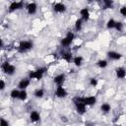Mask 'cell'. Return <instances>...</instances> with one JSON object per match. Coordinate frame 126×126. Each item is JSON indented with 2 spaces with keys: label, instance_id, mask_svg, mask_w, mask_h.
Instances as JSON below:
<instances>
[{
  "label": "cell",
  "instance_id": "1",
  "mask_svg": "<svg viewBox=\"0 0 126 126\" xmlns=\"http://www.w3.org/2000/svg\"><path fill=\"white\" fill-rule=\"evenodd\" d=\"M73 102L76 106V110L79 114H84L87 109V105L84 102V97L83 96H75L73 98Z\"/></svg>",
  "mask_w": 126,
  "mask_h": 126
},
{
  "label": "cell",
  "instance_id": "2",
  "mask_svg": "<svg viewBox=\"0 0 126 126\" xmlns=\"http://www.w3.org/2000/svg\"><path fill=\"white\" fill-rule=\"evenodd\" d=\"M46 72V68L45 67H40L36 70L31 71L29 73V79H34V80H40L42 79V77L44 76Z\"/></svg>",
  "mask_w": 126,
  "mask_h": 126
},
{
  "label": "cell",
  "instance_id": "3",
  "mask_svg": "<svg viewBox=\"0 0 126 126\" xmlns=\"http://www.w3.org/2000/svg\"><path fill=\"white\" fill-rule=\"evenodd\" d=\"M33 46V43L31 40H22L20 41L19 45H18V51L21 53L27 52L29 50H31Z\"/></svg>",
  "mask_w": 126,
  "mask_h": 126
},
{
  "label": "cell",
  "instance_id": "4",
  "mask_svg": "<svg viewBox=\"0 0 126 126\" xmlns=\"http://www.w3.org/2000/svg\"><path fill=\"white\" fill-rule=\"evenodd\" d=\"M1 68H2L3 72L7 75H14V73L16 72V67L9 62H4L1 65Z\"/></svg>",
  "mask_w": 126,
  "mask_h": 126
},
{
  "label": "cell",
  "instance_id": "5",
  "mask_svg": "<svg viewBox=\"0 0 126 126\" xmlns=\"http://www.w3.org/2000/svg\"><path fill=\"white\" fill-rule=\"evenodd\" d=\"M74 37H75L74 32H67V34L65 35V37H63V38L61 39V44H62L63 46H65V47L69 46V45H70V44L73 42Z\"/></svg>",
  "mask_w": 126,
  "mask_h": 126
},
{
  "label": "cell",
  "instance_id": "6",
  "mask_svg": "<svg viewBox=\"0 0 126 126\" xmlns=\"http://www.w3.org/2000/svg\"><path fill=\"white\" fill-rule=\"evenodd\" d=\"M22 8H24V2L23 1H13L9 5V11L10 12H13V11H16V10H19Z\"/></svg>",
  "mask_w": 126,
  "mask_h": 126
},
{
  "label": "cell",
  "instance_id": "7",
  "mask_svg": "<svg viewBox=\"0 0 126 126\" xmlns=\"http://www.w3.org/2000/svg\"><path fill=\"white\" fill-rule=\"evenodd\" d=\"M68 94L67 91L63 88V86H58L55 90V95L59 98H63V97H66Z\"/></svg>",
  "mask_w": 126,
  "mask_h": 126
},
{
  "label": "cell",
  "instance_id": "8",
  "mask_svg": "<svg viewBox=\"0 0 126 126\" xmlns=\"http://www.w3.org/2000/svg\"><path fill=\"white\" fill-rule=\"evenodd\" d=\"M26 9H27L28 14L33 15V14H35L36 11H37V5H36L34 2H31V3H29V4L26 6Z\"/></svg>",
  "mask_w": 126,
  "mask_h": 126
},
{
  "label": "cell",
  "instance_id": "9",
  "mask_svg": "<svg viewBox=\"0 0 126 126\" xmlns=\"http://www.w3.org/2000/svg\"><path fill=\"white\" fill-rule=\"evenodd\" d=\"M31 84V81L29 78H25V79H22L19 83H18V89L19 90H26Z\"/></svg>",
  "mask_w": 126,
  "mask_h": 126
},
{
  "label": "cell",
  "instance_id": "10",
  "mask_svg": "<svg viewBox=\"0 0 126 126\" xmlns=\"http://www.w3.org/2000/svg\"><path fill=\"white\" fill-rule=\"evenodd\" d=\"M53 10L54 12L56 13H64L66 11V6L65 4L61 3V2H58V3H55L53 5Z\"/></svg>",
  "mask_w": 126,
  "mask_h": 126
},
{
  "label": "cell",
  "instance_id": "11",
  "mask_svg": "<svg viewBox=\"0 0 126 126\" xmlns=\"http://www.w3.org/2000/svg\"><path fill=\"white\" fill-rule=\"evenodd\" d=\"M84 102L87 106H91V105H94L95 104L96 102V97L94 96V95H90V96H85L84 97Z\"/></svg>",
  "mask_w": 126,
  "mask_h": 126
},
{
  "label": "cell",
  "instance_id": "12",
  "mask_svg": "<svg viewBox=\"0 0 126 126\" xmlns=\"http://www.w3.org/2000/svg\"><path fill=\"white\" fill-rule=\"evenodd\" d=\"M80 15H81V19L85 22H87L90 19V11L88 8H82L80 10Z\"/></svg>",
  "mask_w": 126,
  "mask_h": 126
},
{
  "label": "cell",
  "instance_id": "13",
  "mask_svg": "<svg viewBox=\"0 0 126 126\" xmlns=\"http://www.w3.org/2000/svg\"><path fill=\"white\" fill-rule=\"evenodd\" d=\"M64 82H65V75L64 74H59V75L54 77V83L57 85V87L58 86H63Z\"/></svg>",
  "mask_w": 126,
  "mask_h": 126
},
{
  "label": "cell",
  "instance_id": "14",
  "mask_svg": "<svg viewBox=\"0 0 126 126\" xmlns=\"http://www.w3.org/2000/svg\"><path fill=\"white\" fill-rule=\"evenodd\" d=\"M107 57L111 60H119L122 57V55H121V53L116 52V51H108L107 52Z\"/></svg>",
  "mask_w": 126,
  "mask_h": 126
},
{
  "label": "cell",
  "instance_id": "15",
  "mask_svg": "<svg viewBox=\"0 0 126 126\" xmlns=\"http://www.w3.org/2000/svg\"><path fill=\"white\" fill-rule=\"evenodd\" d=\"M115 73H116V77H117L118 79H124V78L126 77V70H125V68H123V67H118V68H116Z\"/></svg>",
  "mask_w": 126,
  "mask_h": 126
},
{
  "label": "cell",
  "instance_id": "16",
  "mask_svg": "<svg viewBox=\"0 0 126 126\" xmlns=\"http://www.w3.org/2000/svg\"><path fill=\"white\" fill-rule=\"evenodd\" d=\"M30 119H31V121H32V123L38 122V121L40 120V115H39V113H38L37 111L33 110V111H32L31 114H30Z\"/></svg>",
  "mask_w": 126,
  "mask_h": 126
},
{
  "label": "cell",
  "instance_id": "17",
  "mask_svg": "<svg viewBox=\"0 0 126 126\" xmlns=\"http://www.w3.org/2000/svg\"><path fill=\"white\" fill-rule=\"evenodd\" d=\"M83 57L82 56H75L74 58H73V62H74V64H75V66H77V67H80L82 64H83Z\"/></svg>",
  "mask_w": 126,
  "mask_h": 126
},
{
  "label": "cell",
  "instance_id": "18",
  "mask_svg": "<svg viewBox=\"0 0 126 126\" xmlns=\"http://www.w3.org/2000/svg\"><path fill=\"white\" fill-rule=\"evenodd\" d=\"M62 58L66 61V62H71V60H73V55H72V53H70V52H64V53H62Z\"/></svg>",
  "mask_w": 126,
  "mask_h": 126
},
{
  "label": "cell",
  "instance_id": "19",
  "mask_svg": "<svg viewBox=\"0 0 126 126\" xmlns=\"http://www.w3.org/2000/svg\"><path fill=\"white\" fill-rule=\"evenodd\" d=\"M115 25H116V21L114 19H109L106 23V28L108 30H112V29H115Z\"/></svg>",
  "mask_w": 126,
  "mask_h": 126
},
{
  "label": "cell",
  "instance_id": "20",
  "mask_svg": "<svg viewBox=\"0 0 126 126\" xmlns=\"http://www.w3.org/2000/svg\"><path fill=\"white\" fill-rule=\"evenodd\" d=\"M110 109H111V106H110V104L107 103V102L102 103V104L100 105V110H101L102 112H105V113H106V112H109Z\"/></svg>",
  "mask_w": 126,
  "mask_h": 126
},
{
  "label": "cell",
  "instance_id": "21",
  "mask_svg": "<svg viewBox=\"0 0 126 126\" xmlns=\"http://www.w3.org/2000/svg\"><path fill=\"white\" fill-rule=\"evenodd\" d=\"M82 27H83V20L82 19H77L76 22H75V30L77 32H79V31L82 30Z\"/></svg>",
  "mask_w": 126,
  "mask_h": 126
},
{
  "label": "cell",
  "instance_id": "22",
  "mask_svg": "<svg viewBox=\"0 0 126 126\" xmlns=\"http://www.w3.org/2000/svg\"><path fill=\"white\" fill-rule=\"evenodd\" d=\"M33 95H34L35 97H37V98H41V97L44 95V91H43V89H37V90H35L34 93H33Z\"/></svg>",
  "mask_w": 126,
  "mask_h": 126
},
{
  "label": "cell",
  "instance_id": "23",
  "mask_svg": "<svg viewBox=\"0 0 126 126\" xmlns=\"http://www.w3.org/2000/svg\"><path fill=\"white\" fill-rule=\"evenodd\" d=\"M28 98V93L26 90H22L20 91V94H19V99L20 100H26Z\"/></svg>",
  "mask_w": 126,
  "mask_h": 126
},
{
  "label": "cell",
  "instance_id": "24",
  "mask_svg": "<svg viewBox=\"0 0 126 126\" xmlns=\"http://www.w3.org/2000/svg\"><path fill=\"white\" fill-rule=\"evenodd\" d=\"M19 94H20V91L18 89H14L10 93V96L12 98H19Z\"/></svg>",
  "mask_w": 126,
  "mask_h": 126
},
{
  "label": "cell",
  "instance_id": "25",
  "mask_svg": "<svg viewBox=\"0 0 126 126\" xmlns=\"http://www.w3.org/2000/svg\"><path fill=\"white\" fill-rule=\"evenodd\" d=\"M107 61L106 60H104V59H100V60H98L97 62H96V65L99 67V68H105L106 66H107Z\"/></svg>",
  "mask_w": 126,
  "mask_h": 126
},
{
  "label": "cell",
  "instance_id": "26",
  "mask_svg": "<svg viewBox=\"0 0 126 126\" xmlns=\"http://www.w3.org/2000/svg\"><path fill=\"white\" fill-rule=\"evenodd\" d=\"M112 6H113V1H111V0H104L103 1V7H104V9L112 8Z\"/></svg>",
  "mask_w": 126,
  "mask_h": 126
},
{
  "label": "cell",
  "instance_id": "27",
  "mask_svg": "<svg viewBox=\"0 0 126 126\" xmlns=\"http://www.w3.org/2000/svg\"><path fill=\"white\" fill-rule=\"evenodd\" d=\"M115 30L118 31V32H122V30H123V24H122L121 22H116Z\"/></svg>",
  "mask_w": 126,
  "mask_h": 126
},
{
  "label": "cell",
  "instance_id": "28",
  "mask_svg": "<svg viewBox=\"0 0 126 126\" xmlns=\"http://www.w3.org/2000/svg\"><path fill=\"white\" fill-rule=\"evenodd\" d=\"M97 79H95V78H91V80H90V85L92 86V87H96L97 86Z\"/></svg>",
  "mask_w": 126,
  "mask_h": 126
},
{
  "label": "cell",
  "instance_id": "29",
  "mask_svg": "<svg viewBox=\"0 0 126 126\" xmlns=\"http://www.w3.org/2000/svg\"><path fill=\"white\" fill-rule=\"evenodd\" d=\"M119 13H120L122 16L126 17V6H123V7H121V8H120V10H119Z\"/></svg>",
  "mask_w": 126,
  "mask_h": 126
},
{
  "label": "cell",
  "instance_id": "30",
  "mask_svg": "<svg viewBox=\"0 0 126 126\" xmlns=\"http://www.w3.org/2000/svg\"><path fill=\"white\" fill-rule=\"evenodd\" d=\"M0 126H10L9 122L7 120H5L4 118H1V122H0Z\"/></svg>",
  "mask_w": 126,
  "mask_h": 126
},
{
  "label": "cell",
  "instance_id": "31",
  "mask_svg": "<svg viewBox=\"0 0 126 126\" xmlns=\"http://www.w3.org/2000/svg\"><path fill=\"white\" fill-rule=\"evenodd\" d=\"M5 87H6V84H5L4 80H1V81H0V90L3 91V90L5 89Z\"/></svg>",
  "mask_w": 126,
  "mask_h": 126
},
{
  "label": "cell",
  "instance_id": "32",
  "mask_svg": "<svg viewBox=\"0 0 126 126\" xmlns=\"http://www.w3.org/2000/svg\"><path fill=\"white\" fill-rule=\"evenodd\" d=\"M116 126H121V125H116Z\"/></svg>",
  "mask_w": 126,
  "mask_h": 126
}]
</instances>
